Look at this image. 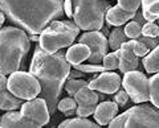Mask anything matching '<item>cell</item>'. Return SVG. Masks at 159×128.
I'll return each instance as SVG.
<instances>
[{
  "label": "cell",
  "mask_w": 159,
  "mask_h": 128,
  "mask_svg": "<svg viewBox=\"0 0 159 128\" xmlns=\"http://www.w3.org/2000/svg\"><path fill=\"white\" fill-rule=\"evenodd\" d=\"M70 73V63L65 60V53L49 54L41 50L39 45L34 49L29 74H32L41 86L40 98L45 100L49 114H54L62 88Z\"/></svg>",
  "instance_id": "1"
},
{
  "label": "cell",
  "mask_w": 159,
  "mask_h": 128,
  "mask_svg": "<svg viewBox=\"0 0 159 128\" xmlns=\"http://www.w3.org/2000/svg\"><path fill=\"white\" fill-rule=\"evenodd\" d=\"M64 0H0V12L17 28L40 34L64 15Z\"/></svg>",
  "instance_id": "2"
},
{
  "label": "cell",
  "mask_w": 159,
  "mask_h": 128,
  "mask_svg": "<svg viewBox=\"0 0 159 128\" xmlns=\"http://www.w3.org/2000/svg\"><path fill=\"white\" fill-rule=\"evenodd\" d=\"M31 48L27 33L17 27L0 28V74L11 75L25 67V58Z\"/></svg>",
  "instance_id": "3"
},
{
  "label": "cell",
  "mask_w": 159,
  "mask_h": 128,
  "mask_svg": "<svg viewBox=\"0 0 159 128\" xmlns=\"http://www.w3.org/2000/svg\"><path fill=\"white\" fill-rule=\"evenodd\" d=\"M78 33L80 28L73 21L54 20L40 33L39 48L49 54H54L64 48L70 46Z\"/></svg>",
  "instance_id": "4"
},
{
  "label": "cell",
  "mask_w": 159,
  "mask_h": 128,
  "mask_svg": "<svg viewBox=\"0 0 159 128\" xmlns=\"http://www.w3.org/2000/svg\"><path fill=\"white\" fill-rule=\"evenodd\" d=\"M72 4L73 23L86 32L102 29L106 12L111 8L105 0H72Z\"/></svg>",
  "instance_id": "5"
},
{
  "label": "cell",
  "mask_w": 159,
  "mask_h": 128,
  "mask_svg": "<svg viewBox=\"0 0 159 128\" xmlns=\"http://www.w3.org/2000/svg\"><path fill=\"white\" fill-rule=\"evenodd\" d=\"M109 128H159V108L143 105L116 116Z\"/></svg>",
  "instance_id": "6"
},
{
  "label": "cell",
  "mask_w": 159,
  "mask_h": 128,
  "mask_svg": "<svg viewBox=\"0 0 159 128\" xmlns=\"http://www.w3.org/2000/svg\"><path fill=\"white\" fill-rule=\"evenodd\" d=\"M7 87L15 96L21 99L23 102L32 100L41 92V86L39 81L32 74L23 70L15 71L8 77Z\"/></svg>",
  "instance_id": "7"
},
{
  "label": "cell",
  "mask_w": 159,
  "mask_h": 128,
  "mask_svg": "<svg viewBox=\"0 0 159 128\" xmlns=\"http://www.w3.org/2000/svg\"><path fill=\"white\" fill-rule=\"evenodd\" d=\"M121 86L126 91L129 99L133 103H146L150 100V92H148V79L142 71H130L123 75Z\"/></svg>",
  "instance_id": "8"
},
{
  "label": "cell",
  "mask_w": 159,
  "mask_h": 128,
  "mask_svg": "<svg viewBox=\"0 0 159 128\" xmlns=\"http://www.w3.org/2000/svg\"><path fill=\"white\" fill-rule=\"evenodd\" d=\"M78 44H84V45H86L89 48L90 56H89L86 61H88V63H93V65L101 63L103 57H105L109 52L107 38L99 31H92V32L82 33L81 37H78Z\"/></svg>",
  "instance_id": "9"
},
{
  "label": "cell",
  "mask_w": 159,
  "mask_h": 128,
  "mask_svg": "<svg viewBox=\"0 0 159 128\" xmlns=\"http://www.w3.org/2000/svg\"><path fill=\"white\" fill-rule=\"evenodd\" d=\"M20 114L40 127L47 126L49 123V116H51L47 103L41 98H34L32 100L24 102L20 107Z\"/></svg>",
  "instance_id": "10"
},
{
  "label": "cell",
  "mask_w": 159,
  "mask_h": 128,
  "mask_svg": "<svg viewBox=\"0 0 159 128\" xmlns=\"http://www.w3.org/2000/svg\"><path fill=\"white\" fill-rule=\"evenodd\" d=\"M73 99L77 103L76 114L78 117H88L94 114L96 107L98 105V94L92 88L82 87L74 94Z\"/></svg>",
  "instance_id": "11"
},
{
  "label": "cell",
  "mask_w": 159,
  "mask_h": 128,
  "mask_svg": "<svg viewBox=\"0 0 159 128\" xmlns=\"http://www.w3.org/2000/svg\"><path fill=\"white\" fill-rule=\"evenodd\" d=\"M121 83L122 79L119 74L114 71H103L94 79L88 82V87L102 94H116L121 88Z\"/></svg>",
  "instance_id": "12"
},
{
  "label": "cell",
  "mask_w": 159,
  "mask_h": 128,
  "mask_svg": "<svg viewBox=\"0 0 159 128\" xmlns=\"http://www.w3.org/2000/svg\"><path fill=\"white\" fill-rule=\"evenodd\" d=\"M23 100L16 98L7 87V77L0 74V110L3 111H15L20 110Z\"/></svg>",
  "instance_id": "13"
},
{
  "label": "cell",
  "mask_w": 159,
  "mask_h": 128,
  "mask_svg": "<svg viewBox=\"0 0 159 128\" xmlns=\"http://www.w3.org/2000/svg\"><path fill=\"white\" fill-rule=\"evenodd\" d=\"M119 107L111 100H105L97 105L94 111V119L98 123V126H109L113 119L118 115Z\"/></svg>",
  "instance_id": "14"
},
{
  "label": "cell",
  "mask_w": 159,
  "mask_h": 128,
  "mask_svg": "<svg viewBox=\"0 0 159 128\" xmlns=\"http://www.w3.org/2000/svg\"><path fill=\"white\" fill-rule=\"evenodd\" d=\"M0 128H41L33 122L25 119L20 111H7L0 117Z\"/></svg>",
  "instance_id": "15"
},
{
  "label": "cell",
  "mask_w": 159,
  "mask_h": 128,
  "mask_svg": "<svg viewBox=\"0 0 159 128\" xmlns=\"http://www.w3.org/2000/svg\"><path fill=\"white\" fill-rule=\"evenodd\" d=\"M119 52V66L118 69L123 74L130 71H135L139 66V58L133 53L127 42H123L121 48L118 49Z\"/></svg>",
  "instance_id": "16"
},
{
  "label": "cell",
  "mask_w": 159,
  "mask_h": 128,
  "mask_svg": "<svg viewBox=\"0 0 159 128\" xmlns=\"http://www.w3.org/2000/svg\"><path fill=\"white\" fill-rule=\"evenodd\" d=\"M89 56H90V50L86 45L84 44H74L68 48V50L65 52V60L70 63L72 66H76L82 63L84 61H86Z\"/></svg>",
  "instance_id": "17"
},
{
  "label": "cell",
  "mask_w": 159,
  "mask_h": 128,
  "mask_svg": "<svg viewBox=\"0 0 159 128\" xmlns=\"http://www.w3.org/2000/svg\"><path fill=\"white\" fill-rule=\"evenodd\" d=\"M134 16H135L134 13H129L126 11H123L121 7L114 6L106 12L105 20L107 23V25L110 27H122L125 23L131 21Z\"/></svg>",
  "instance_id": "18"
},
{
  "label": "cell",
  "mask_w": 159,
  "mask_h": 128,
  "mask_svg": "<svg viewBox=\"0 0 159 128\" xmlns=\"http://www.w3.org/2000/svg\"><path fill=\"white\" fill-rule=\"evenodd\" d=\"M143 66L148 74L159 73V44L146 57H143Z\"/></svg>",
  "instance_id": "19"
},
{
  "label": "cell",
  "mask_w": 159,
  "mask_h": 128,
  "mask_svg": "<svg viewBox=\"0 0 159 128\" xmlns=\"http://www.w3.org/2000/svg\"><path fill=\"white\" fill-rule=\"evenodd\" d=\"M129 38L126 37L125 32H123V28L122 27H117L116 29L109 33V40H107V44H109V48L111 49L113 52L118 50L121 45L123 42H127Z\"/></svg>",
  "instance_id": "20"
},
{
  "label": "cell",
  "mask_w": 159,
  "mask_h": 128,
  "mask_svg": "<svg viewBox=\"0 0 159 128\" xmlns=\"http://www.w3.org/2000/svg\"><path fill=\"white\" fill-rule=\"evenodd\" d=\"M58 128H101V126L85 119V117H73V119H66L60 123Z\"/></svg>",
  "instance_id": "21"
},
{
  "label": "cell",
  "mask_w": 159,
  "mask_h": 128,
  "mask_svg": "<svg viewBox=\"0 0 159 128\" xmlns=\"http://www.w3.org/2000/svg\"><path fill=\"white\" fill-rule=\"evenodd\" d=\"M148 92H150V102L155 108H159V73L151 75L148 79Z\"/></svg>",
  "instance_id": "22"
},
{
  "label": "cell",
  "mask_w": 159,
  "mask_h": 128,
  "mask_svg": "<svg viewBox=\"0 0 159 128\" xmlns=\"http://www.w3.org/2000/svg\"><path fill=\"white\" fill-rule=\"evenodd\" d=\"M57 110H60L66 117H69V116H72V115L76 114L77 103H76V100H74L73 98H70V96L64 98V99L58 100V103H57Z\"/></svg>",
  "instance_id": "23"
},
{
  "label": "cell",
  "mask_w": 159,
  "mask_h": 128,
  "mask_svg": "<svg viewBox=\"0 0 159 128\" xmlns=\"http://www.w3.org/2000/svg\"><path fill=\"white\" fill-rule=\"evenodd\" d=\"M102 66L105 67L106 71H113L118 69L119 66V52H111V53H107L102 60Z\"/></svg>",
  "instance_id": "24"
},
{
  "label": "cell",
  "mask_w": 159,
  "mask_h": 128,
  "mask_svg": "<svg viewBox=\"0 0 159 128\" xmlns=\"http://www.w3.org/2000/svg\"><path fill=\"white\" fill-rule=\"evenodd\" d=\"M142 16L147 23H154L159 19V0L154 2L145 9H142Z\"/></svg>",
  "instance_id": "25"
},
{
  "label": "cell",
  "mask_w": 159,
  "mask_h": 128,
  "mask_svg": "<svg viewBox=\"0 0 159 128\" xmlns=\"http://www.w3.org/2000/svg\"><path fill=\"white\" fill-rule=\"evenodd\" d=\"M123 32H125L126 37L129 38V40H138V38L142 36V27L139 25L138 23L131 20L130 23H127L125 25Z\"/></svg>",
  "instance_id": "26"
},
{
  "label": "cell",
  "mask_w": 159,
  "mask_h": 128,
  "mask_svg": "<svg viewBox=\"0 0 159 128\" xmlns=\"http://www.w3.org/2000/svg\"><path fill=\"white\" fill-rule=\"evenodd\" d=\"M88 86V82L85 79H68L65 82V85H64V87H65V90L68 92V95L73 98L74 94L80 90V88L82 87H86Z\"/></svg>",
  "instance_id": "27"
},
{
  "label": "cell",
  "mask_w": 159,
  "mask_h": 128,
  "mask_svg": "<svg viewBox=\"0 0 159 128\" xmlns=\"http://www.w3.org/2000/svg\"><path fill=\"white\" fill-rule=\"evenodd\" d=\"M127 44H129V46H130V49L133 50V53L135 54L138 58L139 57H146L147 54L151 52L145 44H143L142 41H139V40H129Z\"/></svg>",
  "instance_id": "28"
},
{
  "label": "cell",
  "mask_w": 159,
  "mask_h": 128,
  "mask_svg": "<svg viewBox=\"0 0 159 128\" xmlns=\"http://www.w3.org/2000/svg\"><path fill=\"white\" fill-rule=\"evenodd\" d=\"M142 37L159 40V25L155 23H145L142 25Z\"/></svg>",
  "instance_id": "29"
},
{
  "label": "cell",
  "mask_w": 159,
  "mask_h": 128,
  "mask_svg": "<svg viewBox=\"0 0 159 128\" xmlns=\"http://www.w3.org/2000/svg\"><path fill=\"white\" fill-rule=\"evenodd\" d=\"M117 6L121 7L123 11L135 15L138 12L139 7H141V0H118Z\"/></svg>",
  "instance_id": "30"
},
{
  "label": "cell",
  "mask_w": 159,
  "mask_h": 128,
  "mask_svg": "<svg viewBox=\"0 0 159 128\" xmlns=\"http://www.w3.org/2000/svg\"><path fill=\"white\" fill-rule=\"evenodd\" d=\"M76 70H80L85 74H89V73H103L106 71L105 67L102 65H93V63H80V65L73 66Z\"/></svg>",
  "instance_id": "31"
},
{
  "label": "cell",
  "mask_w": 159,
  "mask_h": 128,
  "mask_svg": "<svg viewBox=\"0 0 159 128\" xmlns=\"http://www.w3.org/2000/svg\"><path fill=\"white\" fill-rule=\"evenodd\" d=\"M127 102H129V96L126 94V91L125 90H118L116 92V95H114V103L119 107V106H126L127 105Z\"/></svg>",
  "instance_id": "32"
},
{
  "label": "cell",
  "mask_w": 159,
  "mask_h": 128,
  "mask_svg": "<svg viewBox=\"0 0 159 128\" xmlns=\"http://www.w3.org/2000/svg\"><path fill=\"white\" fill-rule=\"evenodd\" d=\"M64 13L66 15V16L70 19L72 15H73V4H72V0H64Z\"/></svg>",
  "instance_id": "33"
},
{
  "label": "cell",
  "mask_w": 159,
  "mask_h": 128,
  "mask_svg": "<svg viewBox=\"0 0 159 128\" xmlns=\"http://www.w3.org/2000/svg\"><path fill=\"white\" fill-rule=\"evenodd\" d=\"M86 74L85 73H82V71H80V70H72L70 73H69V77H68V79H82L84 77H85Z\"/></svg>",
  "instance_id": "34"
},
{
  "label": "cell",
  "mask_w": 159,
  "mask_h": 128,
  "mask_svg": "<svg viewBox=\"0 0 159 128\" xmlns=\"http://www.w3.org/2000/svg\"><path fill=\"white\" fill-rule=\"evenodd\" d=\"M133 20L135 21V23H138V24H139V25H141V27L143 25V24H145V19H143V16H142V12H137Z\"/></svg>",
  "instance_id": "35"
},
{
  "label": "cell",
  "mask_w": 159,
  "mask_h": 128,
  "mask_svg": "<svg viewBox=\"0 0 159 128\" xmlns=\"http://www.w3.org/2000/svg\"><path fill=\"white\" fill-rule=\"evenodd\" d=\"M27 36H28V40L31 42H39V36H40V34H31V33H28Z\"/></svg>",
  "instance_id": "36"
},
{
  "label": "cell",
  "mask_w": 159,
  "mask_h": 128,
  "mask_svg": "<svg viewBox=\"0 0 159 128\" xmlns=\"http://www.w3.org/2000/svg\"><path fill=\"white\" fill-rule=\"evenodd\" d=\"M154 2H157V0H141V6H142V9H145L146 7H148L150 4H152Z\"/></svg>",
  "instance_id": "37"
},
{
  "label": "cell",
  "mask_w": 159,
  "mask_h": 128,
  "mask_svg": "<svg viewBox=\"0 0 159 128\" xmlns=\"http://www.w3.org/2000/svg\"><path fill=\"white\" fill-rule=\"evenodd\" d=\"M4 23H6V16H4V15L0 12V28H3Z\"/></svg>",
  "instance_id": "38"
},
{
  "label": "cell",
  "mask_w": 159,
  "mask_h": 128,
  "mask_svg": "<svg viewBox=\"0 0 159 128\" xmlns=\"http://www.w3.org/2000/svg\"><path fill=\"white\" fill-rule=\"evenodd\" d=\"M157 23H158V24H157V25H159V19H158V20H157Z\"/></svg>",
  "instance_id": "39"
}]
</instances>
